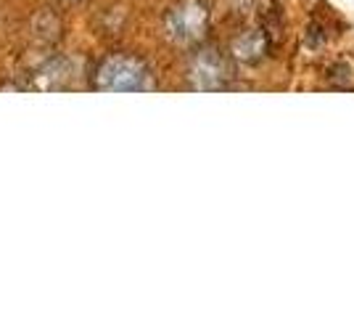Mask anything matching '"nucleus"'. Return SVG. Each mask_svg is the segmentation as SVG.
Segmentation results:
<instances>
[{
	"label": "nucleus",
	"instance_id": "nucleus-4",
	"mask_svg": "<svg viewBox=\"0 0 354 318\" xmlns=\"http://www.w3.org/2000/svg\"><path fill=\"white\" fill-rule=\"evenodd\" d=\"M233 53L236 59H241L243 64H257L265 59L267 53V37L262 30H246L241 32L233 43Z\"/></svg>",
	"mask_w": 354,
	"mask_h": 318
},
{
	"label": "nucleus",
	"instance_id": "nucleus-5",
	"mask_svg": "<svg viewBox=\"0 0 354 318\" xmlns=\"http://www.w3.org/2000/svg\"><path fill=\"white\" fill-rule=\"evenodd\" d=\"M66 67H69L66 61H56V64H50L43 75H40V80H37V88H45V91H50V88H64V85H66V80H69Z\"/></svg>",
	"mask_w": 354,
	"mask_h": 318
},
{
	"label": "nucleus",
	"instance_id": "nucleus-2",
	"mask_svg": "<svg viewBox=\"0 0 354 318\" xmlns=\"http://www.w3.org/2000/svg\"><path fill=\"white\" fill-rule=\"evenodd\" d=\"M209 24V11L204 3L198 0H183L180 6H175L169 14H167V35L180 43V46H188L196 43Z\"/></svg>",
	"mask_w": 354,
	"mask_h": 318
},
{
	"label": "nucleus",
	"instance_id": "nucleus-3",
	"mask_svg": "<svg viewBox=\"0 0 354 318\" xmlns=\"http://www.w3.org/2000/svg\"><path fill=\"white\" fill-rule=\"evenodd\" d=\"M227 77V67L217 51H198L191 61V85L196 91H220Z\"/></svg>",
	"mask_w": 354,
	"mask_h": 318
},
{
	"label": "nucleus",
	"instance_id": "nucleus-1",
	"mask_svg": "<svg viewBox=\"0 0 354 318\" xmlns=\"http://www.w3.org/2000/svg\"><path fill=\"white\" fill-rule=\"evenodd\" d=\"M98 88L109 93L151 91L153 80L143 61L133 59V56H111L98 69Z\"/></svg>",
	"mask_w": 354,
	"mask_h": 318
}]
</instances>
